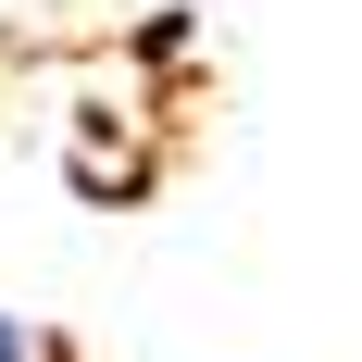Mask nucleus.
<instances>
[{
	"label": "nucleus",
	"instance_id": "nucleus-1",
	"mask_svg": "<svg viewBox=\"0 0 362 362\" xmlns=\"http://www.w3.org/2000/svg\"><path fill=\"white\" fill-rule=\"evenodd\" d=\"M0 362H75V337L37 325V313H0Z\"/></svg>",
	"mask_w": 362,
	"mask_h": 362
}]
</instances>
